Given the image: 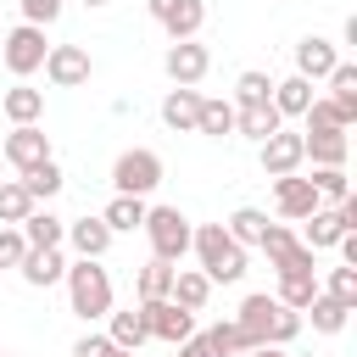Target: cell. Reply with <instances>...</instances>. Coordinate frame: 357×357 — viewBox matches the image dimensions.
<instances>
[{
    "label": "cell",
    "instance_id": "obj_40",
    "mask_svg": "<svg viewBox=\"0 0 357 357\" xmlns=\"http://www.w3.org/2000/svg\"><path fill=\"white\" fill-rule=\"evenodd\" d=\"M324 296H329V301H340V307H357V268H351V262H346V268H329Z\"/></svg>",
    "mask_w": 357,
    "mask_h": 357
},
{
    "label": "cell",
    "instance_id": "obj_14",
    "mask_svg": "<svg viewBox=\"0 0 357 357\" xmlns=\"http://www.w3.org/2000/svg\"><path fill=\"white\" fill-rule=\"evenodd\" d=\"M307 156H301V134H290V128H273L268 139H262V173L268 178H284V173H296Z\"/></svg>",
    "mask_w": 357,
    "mask_h": 357
},
{
    "label": "cell",
    "instance_id": "obj_13",
    "mask_svg": "<svg viewBox=\"0 0 357 357\" xmlns=\"http://www.w3.org/2000/svg\"><path fill=\"white\" fill-rule=\"evenodd\" d=\"M324 201H318V190H312V178H296V173H284V178H273V212L284 218V223H301L307 212H318Z\"/></svg>",
    "mask_w": 357,
    "mask_h": 357
},
{
    "label": "cell",
    "instance_id": "obj_47",
    "mask_svg": "<svg viewBox=\"0 0 357 357\" xmlns=\"http://www.w3.org/2000/svg\"><path fill=\"white\" fill-rule=\"evenodd\" d=\"M0 357H6V351H0Z\"/></svg>",
    "mask_w": 357,
    "mask_h": 357
},
{
    "label": "cell",
    "instance_id": "obj_37",
    "mask_svg": "<svg viewBox=\"0 0 357 357\" xmlns=\"http://www.w3.org/2000/svg\"><path fill=\"white\" fill-rule=\"evenodd\" d=\"M312 296H318V273H279V301H284V307L301 312Z\"/></svg>",
    "mask_w": 357,
    "mask_h": 357
},
{
    "label": "cell",
    "instance_id": "obj_27",
    "mask_svg": "<svg viewBox=\"0 0 357 357\" xmlns=\"http://www.w3.org/2000/svg\"><path fill=\"white\" fill-rule=\"evenodd\" d=\"M17 229H22V240H28V245H61V234H67V223H61L50 206H33Z\"/></svg>",
    "mask_w": 357,
    "mask_h": 357
},
{
    "label": "cell",
    "instance_id": "obj_36",
    "mask_svg": "<svg viewBox=\"0 0 357 357\" xmlns=\"http://www.w3.org/2000/svg\"><path fill=\"white\" fill-rule=\"evenodd\" d=\"M223 229H229V240H240V245H257V240H262V229H268V212H257V206H240V212H234Z\"/></svg>",
    "mask_w": 357,
    "mask_h": 357
},
{
    "label": "cell",
    "instance_id": "obj_45",
    "mask_svg": "<svg viewBox=\"0 0 357 357\" xmlns=\"http://www.w3.org/2000/svg\"><path fill=\"white\" fill-rule=\"evenodd\" d=\"M240 357H290L284 346H251V351H240Z\"/></svg>",
    "mask_w": 357,
    "mask_h": 357
},
{
    "label": "cell",
    "instance_id": "obj_44",
    "mask_svg": "<svg viewBox=\"0 0 357 357\" xmlns=\"http://www.w3.org/2000/svg\"><path fill=\"white\" fill-rule=\"evenodd\" d=\"M178 357H218V351L206 346V335H190V340H178Z\"/></svg>",
    "mask_w": 357,
    "mask_h": 357
},
{
    "label": "cell",
    "instance_id": "obj_6",
    "mask_svg": "<svg viewBox=\"0 0 357 357\" xmlns=\"http://www.w3.org/2000/svg\"><path fill=\"white\" fill-rule=\"evenodd\" d=\"M112 184H117V195H139V201H145V195L162 184V156L145 151V145L123 151V156L112 162Z\"/></svg>",
    "mask_w": 357,
    "mask_h": 357
},
{
    "label": "cell",
    "instance_id": "obj_3",
    "mask_svg": "<svg viewBox=\"0 0 357 357\" xmlns=\"http://www.w3.org/2000/svg\"><path fill=\"white\" fill-rule=\"evenodd\" d=\"M61 279H67V301H73L78 318H106L112 312V279H106L100 257H78Z\"/></svg>",
    "mask_w": 357,
    "mask_h": 357
},
{
    "label": "cell",
    "instance_id": "obj_28",
    "mask_svg": "<svg viewBox=\"0 0 357 357\" xmlns=\"http://www.w3.org/2000/svg\"><path fill=\"white\" fill-rule=\"evenodd\" d=\"M100 218H106L112 234H134V229L145 223V201H139V195H112V206H106Z\"/></svg>",
    "mask_w": 357,
    "mask_h": 357
},
{
    "label": "cell",
    "instance_id": "obj_8",
    "mask_svg": "<svg viewBox=\"0 0 357 357\" xmlns=\"http://www.w3.org/2000/svg\"><path fill=\"white\" fill-rule=\"evenodd\" d=\"M0 162H11L17 173L50 162V134H45L39 123H11V134L0 139Z\"/></svg>",
    "mask_w": 357,
    "mask_h": 357
},
{
    "label": "cell",
    "instance_id": "obj_21",
    "mask_svg": "<svg viewBox=\"0 0 357 357\" xmlns=\"http://www.w3.org/2000/svg\"><path fill=\"white\" fill-rule=\"evenodd\" d=\"M329 100H335V112L346 117V128L357 123V67L351 61H335V73H329Z\"/></svg>",
    "mask_w": 357,
    "mask_h": 357
},
{
    "label": "cell",
    "instance_id": "obj_41",
    "mask_svg": "<svg viewBox=\"0 0 357 357\" xmlns=\"http://www.w3.org/2000/svg\"><path fill=\"white\" fill-rule=\"evenodd\" d=\"M22 251H28L22 229H17V223H0V268H17V262H22Z\"/></svg>",
    "mask_w": 357,
    "mask_h": 357
},
{
    "label": "cell",
    "instance_id": "obj_15",
    "mask_svg": "<svg viewBox=\"0 0 357 357\" xmlns=\"http://www.w3.org/2000/svg\"><path fill=\"white\" fill-rule=\"evenodd\" d=\"M17 273H22L33 290H50V284L67 273V257H61V245H28L22 262H17Z\"/></svg>",
    "mask_w": 357,
    "mask_h": 357
},
{
    "label": "cell",
    "instance_id": "obj_2",
    "mask_svg": "<svg viewBox=\"0 0 357 357\" xmlns=\"http://www.w3.org/2000/svg\"><path fill=\"white\" fill-rule=\"evenodd\" d=\"M190 251L201 257V273H206L212 284H234V279H245V245L229 240L223 223H201V229L190 234Z\"/></svg>",
    "mask_w": 357,
    "mask_h": 357
},
{
    "label": "cell",
    "instance_id": "obj_39",
    "mask_svg": "<svg viewBox=\"0 0 357 357\" xmlns=\"http://www.w3.org/2000/svg\"><path fill=\"white\" fill-rule=\"evenodd\" d=\"M301 117H307V134H335V128H346V117L335 112L329 95H312V106H307Z\"/></svg>",
    "mask_w": 357,
    "mask_h": 357
},
{
    "label": "cell",
    "instance_id": "obj_5",
    "mask_svg": "<svg viewBox=\"0 0 357 357\" xmlns=\"http://www.w3.org/2000/svg\"><path fill=\"white\" fill-rule=\"evenodd\" d=\"M45 28H33V22H17L11 33H0V61H6V73L11 78H33L39 67H45Z\"/></svg>",
    "mask_w": 357,
    "mask_h": 357
},
{
    "label": "cell",
    "instance_id": "obj_16",
    "mask_svg": "<svg viewBox=\"0 0 357 357\" xmlns=\"http://www.w3.org/2000/svg\"><path fill=\"white\" fill-rule=\"evenodd\" d=\"M335 61H340V56H335V45H329L324 33H307V39L296 45V73H301V78H329Z\"/></svg>",
    "mask_w": 357,
    "mask_h": 357
},
{
    "label": "cell",
    "instance_id": "obj_9",
    "mask_svg": "<svg viewBox=\"0 0 357 357\" xmlns=\"http://www.w3.org/2000/svg\"><path fill=\"white\" fill-rule=\"evenodd\" d=\"M139 312H145L151 335H156V340H167V346H178V340H190V335H195V312H190V307H178L173 296H162V301H139Z\"/></svg>",
    "mask_w": 357,
    "mask_h": 357
},
{
    "label": "cell",
    "instance_id": "obj_17",
    "mask_svg": "<svg viewBox=\"0 0 357 357\" xmlns=\"http://www.w3.org/2000/svg\"><path fill=\"white\" fill-rule=\"evenodd\" d=\"M195 117H201V95H195L190 84H173V89H167V100H162V123H167L173 134H190V128H195Z\"/></svg>",
    "mask_w": 357,
    "mask_h": 357
},
{
    "label": "cell",
    "instance_id": "obj_22",
    "mask_svg": "<svg viewBox=\"0 0 357 357\" xmlns=\"http://www.w3.org/2000/svg\"><path fill=\"white\" fill-rule=\"evenodd\" d=\"M307 106H312V78L290 73V78L273 84V112H279V117H301Z\"/></svg>",
    "mask_w": 357,
    "mask_h": 357
},
{
    "label": "cell",
    "instance_id": "obj_25",
    "mask_svg": "<svg viewBox=\"0 0 357 357\" xmlns=\"http://www.w3.org/2000/svg\"><path fill=\"white\" fill-rule=\"evenodd\" d=\"M178 307H190V312H201L206 307V296H212V279L201 273V268H173V290H167Z\"/></svg>",
    "mask_w": 357,
    "mask_h": 357
},
{
    "label": "cell",
    "instance_id": "obj_24",
    "mask_svg": "<svg viewBox=\"0 0 357 357\" xmlns=\"http://www.w3.org/2000/svg\"><path fill=\"white\" fill-rule=\"evenodd\" d=\"M301 223H307V229H301V245H312V251H324V245H335V240L346 234V223H340L335 206H318V212H307Z\"/></svg>",
    "mask_w": 357,
    "mask_h": 357
},
{
    "label": "cell",
    "instance_id": "obj_32",
    "mask_svg": "<svg viewBox=\"0 0 357 357\" xmlns=\"http://www.w3.org/2000/svg\"><path fill=\"white\" fill-rule=\"evenodd\" d=\"M301 312H312V329H318V335H340V329H346V312H351V307H340V301H329V296L318 290V296H312V301H307Z\"/></svg>",
    "mask_w": 357,
    "mask_h": 357
},
{
    "label": "cell",
    "instance_id": "obj_1",
    "mask_svg": "<svg viewBox=\"0 0 357 357\" xmlns=\"http://www.w3.org/2000/svg\"><path fill=\"white\" fill-rule=\"evenodd\" d=\"M240 329H245V340L251 346H290L296 335H301V312L296 307H284L279 296H268V290H257V296H245L240 301V318H234Z\"/></svg>",
    "mask_w": 357,
    "mask_h": 357
},
{
    "label": "cell",
    "instance_id": "obj_42",
    "mask_svg": "<svg viewBox=\"0 0 357 357\" xmlns=\"http://www.w3.org/2000/svg\"><path fill=\"white\" fill-rule=\"evenodd\" d=\"M17 6H22V22H33V28H50L61 17V0H17Z\"/></svg>",
    "mask_w": 357,
    "mask_h": 357
},
{
    "label": "cell",
    "instance_id": "obj_26",
    "mask_svg": "<svg viewBox=\"0 0 357 357\" xmlns=\"http://www.w3.org/2000/svg\"><path fill=\"white\" fill-rule=\"evenodd\" d=\"M106 318H112V329H106V335H112V346L139 351V346L151 340V324H145V312H139V307H128V312H106Z\"/></svg>",
    "mask_w": 357,
    "mask_h": 357
},
{
    "label": "cell",
    "instance_id": "obj_19",
    "mask_svg": "<svg viewBox=\"0 0 357 357\" xmlns=\"http://www.w3.org/2000/svg\"><path fill=\"white\" fill-rule=\"evenodd\" d=\"M78 257H106L112 251V229H106V218H78V223H67V234H61Z\"/></svg>",
    "mask_w": 357,
    "mask_h": 357
},
{
    "label": "cell",
    "instance_id": "obj_10",
    "mask_svg": "<svg viewBox=\"0 0 357 357\" xmlns=\"http://www.w3.org/2000/svg\"><path fill=\"white\" fill-rule=\"evenodd\" d=\"M145 6L167 39H195L206 22V0H145Z\"/></svg>",
    "mask_w": 357,
    "mask_h": 357
},
{
    "label": "cell",
    "instance_id": "obj_33",
    "mask_svg": "<svg viewBox=\"0 0 357 357\" xmlns=\"http://www.w3.org/2000/svg\"><path fill=\"white\" fill-rule=\"evenodd\" d=\"M206 346H212L218 357H240V351H251V340H245V329H240L234 318H218V324L206 329Z\"/></svg>",
    "mask_w": 357,
    "mask_h": 357
},
{
    "label": "cell",
    "instance_id": "obj_34",
    "mask_svg": "<svg viewBox=\"0 0 357 357\" xmlns=\"http://www.w3.org/2000/svg\"><path fill=\"white\" fill-rule=\"evenodd\" d=\"M268 100H273V78L268 73L251 67V73L234 78V106H268Z\"/></svg>",
    "mask_w": 357,
    "mask_h": 357
},
{
    "label": "cell",
    "instance_id": "obj_18",
    "mask_svg": "<svg viewBox=\"0 0 357 357\" xmlns=\"http://www.w3.org/2000/svg\"><path fill=\"white\" fill-rule=\"evenodd\" d=\"M301 156H312V167H346L351 139H346V128H335V134H301Z\"/></svg>",
    "mask_w": 357,
    "mask_h": 357
},
{
    "label": "cell",
    "instance_id": "obj_11",
    "mask_svg": "<svg viewBox=\"0 0 357 357\" xmlns=\"http://www.w3.org/2000/svg\"><path fill=\"white\" fill-rule=\"evenodd\" d=\"M89 73H95V61L84 45H50L45 50V78L56 89H78V84H89Z\"/></svg>",
    "mask_w": 357,
    "mask_h": 357
},
{
    "label": "cell",
    "instance_id": "obj_31",
    "mask_svg": "<svg viewBox=\"0 0 357 357\" xmlns=\"http://www.w3.org/2000/svg\"><path fill=\"white\" fill-rule=\"evenodd\" d=\"M61 184H67V178H61V167H56V156H50V162H39V167H28V173H22V190H28V195H33V206H39V201H50V195H56V190H61Z\"/></svg>",
    "mask_w": 357,
    "mask_h": 357
},
{
    "label": "cell",
    "instance_id": "obj_23",
    "mask_svg": "<svg viewBox=\"0 0 357 357\" xmlns=\"http://www.w3.org/2000/svg\"><path fill=\"white\" fill-rule=\"evenodd\" d=\"M273 128H284V117L273 112V100H268V106H234V134H245V139L262 145Z\"/></svg>",
    "mask_w": 357,
    "mask_h": 357
},
{
    "label": "cell",
    "instance_id": "obj_46",
    "mask_svg": "<svg viewBox=\"0 0 357 357\" xmlns=\"http://www.w3.org/2000/svg\"><path fill=\"white\" fill-rule=\"evenodd\" d=\"M84 6H106V0H84Z\"/></svg>",
    "mask_w": 357,
    "mask_h": 357
},
{
    "label": "cell",
    "instance_id": "obj_4",
    "mask_svg": "<svg viewBox=\"0 0 357 357\" xmlns=\"http://www.w3.org/2000/svg\"><path fill=\"white\" fill-rule=\"evenodd\" d=\"M139 229L151 234V257H162V262H178L190 251V234H195L178 206H145V223Z\"/></svg>",
    "mask_w": 357,
    "mask_h": 357
},
{
    "label": "cell",
    "instance_id": "obj_12",
    "mask_svg": "<svg viewBox=\"0 0 357 357\" xmlns=\"http://www.w3.org/2000/svg\"><path fill=\"white\" fill-rule=\"evenodd\" d=\"M162 67H167V78H173V84H190V89H195V84L206 78V67H212V50H206V45H195V39H173V45H167V56H162Z\"/></svg>",
    "mask_w": 357,
    "mask_h": 357
},
{
    "label": "cell",
    "instance_id": "obj_20",
    "mask_svg": "<svg viewBox=\"0 0 357 357\" xmlns=\"http://www.w3.org/2000/svg\"><path fill=\"white\" fill-rule=\"evenodd\" d=\"M0 112H6L11 123H39V117H45V89H28V84L17 78V84L0 95Z\"/></svg>",
    "mask_w": 357,
    "mask_h": 357
},
{
    "label": "cell",
    "instance_id": "obj_35",
    "mask_svg": "<svg viewBox=\"0 0 357 357\" xmlns=\"http://www.w3.org/2000/svg\"><path fill=\"white\" fill-rule=\"evenodd\" d=\"M312 190H318V201L340 206L351 195V178H346V167H312Z\"/></svg>",
    "mask_w": 357,
    "mask_h": 357
},
{
    "label": "cell",
    "instance_id": "obj_30",
    "mask_svg": "<svg viewBox=\"0 0 357 357\" xmlns=\"http://www.w3.org/2000/svg\"><path fill=\"white\" fill-rule=\"evenodd\" d=\"M195 134H212V139L234 134V100H206V95H201V117H195Z\"/></svg>",
    "mask_w": 357,
    "mask_h": 357
},
{
    "label": "cell",
    "instance_id": "obj_7",
    "mask_svg": "<svg viewBox=\"0 0 357 357\" xmlns=\"http://www.w3.org/2000/svg\"><path fill=\"white\" fill-rule=\"evenodd\" d=\"M257 245L268 251L273 273H312V268H318V251H312V245H301V234H296V229H284V223H268Z\"/></svg>",
    "mask_w": 357,
    "mask_h": 357
},
{
    "label": "cell",
    "instance_id": "obj_43",
    "mask_svg": "<svg viewBox=\"0 0 357 357\" xmlns=\"http://www.w3.org/2000/svg\"><path fill=\"white\" fill-rule=\"evenodd\" d=\"M73 357H134V351L112 346V335H84V340L73 346Z\"/></svg>",
    "mask_w": 357,
    "mask_h": 357
},
{
    "label": "cell",
    "instance_id": "obj_38",
    "mask_svg": "<svg viewBox=\"0 0 357 357\" xmlns=\"http://www.w3.org/2000/svg\"><path fill=\"white\" fill-rule=\"evenodd\" d=\"M33 212V195L22 190V178H6L0 184V223H22Z\"/></svg>",
    "mask_w": 357,
    "mask_h": 357
},
{
    "label": "cell",
    "instance_id": "obj_29",
    "mask_svg": "<svg viewBox=\"0 0 357 357\" xmlns=\"http://www.w3.org/2000/svg\"><path fill=\"white\" fill-rule=\"evenodd\" d=\"M134 290H139V301H162L167 290H173V262H162V257H151L139 273H134Z\"/></svg>",
    "mask_w": 357,
    "mask_h": 357
}]
</instances>
